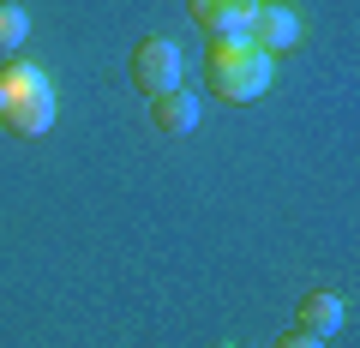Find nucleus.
Masks as SVG:
<instances>
[{
	"label": "nucleus",
	"mask_w": 360,
	"mask_h": 348,
	"mask_svg": "<svg viewBox=\"0 0 360 348\" xmlns=\"http://www.w3.org/2000/svg\"><path fill=\"white\" fill-rule=\"evenodd\" d=\"M205 84L222 103H258L276 84V60L264 49H234V54H210L205 60Z\"/></svg>",
	"instance_id": "obj_1"
},
{
	"label": "nucleus",
	"mask_w": 360,
	"mask_h": 348,
	"mask_svg": "<svg viewBox=\"0 0 360 348\" xmlns=\"http://www.w3.org/2000/svg\"><path fill=\"white\" fill-rule=\"evenodd\" d=\"M132 84H139L144 96L174 91V84H180V49L168 37H144L139 49H132Z\"/></svg>",
	"instance_id": "obj_2"
},
{
	"label": "nucleus",
	"mask_w": 360,
	"mask_h": 348,
	"mask_svg": "<svg viewBox=\"0 0 360 348\" xmlns=\"http://www.w3.org/2000/svg\"><path fill=\"white\" fill-rule=\"evenodd\" d=\"M307 37V25H300L295 6H283V0H258V13H252V49H264L270 60L283 49H295V42Z\"/></svg>",
	"instance_id": "obj_3"
},
{
	"label": "nucleus",
	"mask_w": 360,
	"mask_h": 348,
	"mask_svg": "<svg viewBox=\"0 0 360 348\" xmlns=\"http://www.w3.org/2000/svg\"><path fill=\"white\" fill-rule=\"evenodd\" d=\"M0 127L18 132V138H37V132H49V127H54V84L42 78V84H30L25 96H13V103H6V115H0Z\"/></svg>",
	"instance_id": "obj_4"
},
{
	"label": "nucleus",
	"mask_w": 360,
	"mask_h": 348,
	"mask_svg": "<svg viewBox=\"0 0 360 348\" xmlns=\"http://www.w3.org/2000/svg\"><path fill=\"white\" fill-rule=\"evenodd\" d=\"M193 120H198V96L193 91H180V84H174V91H156L150 96V127L156 132H174V138H180V132H193Z\"/></svg>",
	"instance_id": "obj_5"
},
{
	"label": "nucleus",
	"mask_w": 360,
	"mask_h": 348,
	"mask_svg": "<svg viewBox=\"0 0 360 348\" xmlns=\"http://www.w3.org/2000/svg\"><path fill=\"white\" fill-rule=\"evenodd\" d=\"M342 300L336 295H300V312H295V330H307V336H330V330H342Z\"/></svg>",
	"instance_id": "obj_6"
},
{
	"label": "nucleus",
	"mask_w": 360,
	"mask_h": 348,
	"mask_svg": "<svg viewBox=\"0 0 360 348\" xmlns=\"http://www.w3.org/2000/svg\"><path fill=\"white\" fill-rule=\"evenodd\" d=\"M252 13H258V0H186V18H193L198 30H217V25H229V18H246V25H252Z\"/></svg>",
	"instance_id": "obj_7"
},
{
	"label": "nucleus",
	"mask_w": 360,
	"mask_h": 348,
	"mask_svg": "<svg viewBox=\"0 0 360 348\" xmlns=\"http://www.w3.org/2000/svg\"><path fill=\"white\" fill-rule=\"evenodd\" d=\"M25 37H30V13L18 0H0V54H13Z\"/></svg>",
	"instance_id": "obj_8"
},
{
	"label": "nucleus",
	"mask_w": 360,
	"mask_h": 348,
	"mask_svg": "<svg viewBox=\"0 0 360 348\" xmlns=\"http://www.w3.org/2000/svg\"><path fill=\"white\" fill-rule=\"evenodd\" d=\"M276 348H324V336H307V330H283Z\"/></svg>",
	"instance_id": "obj_9"
}]
</instances>
